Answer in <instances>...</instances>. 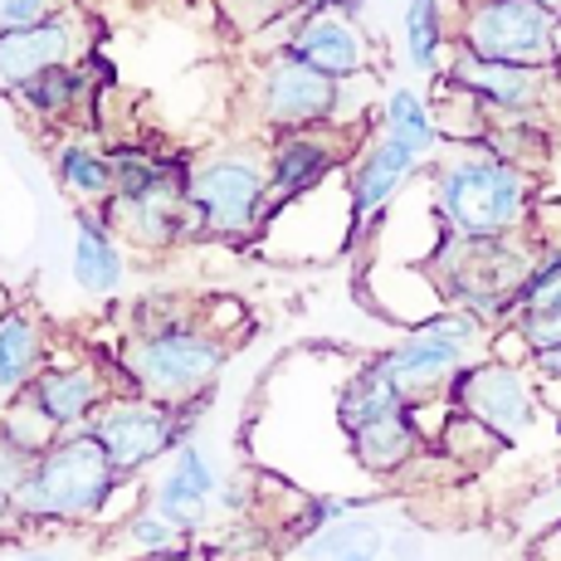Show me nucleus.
Here are the masks:
<instances>
[{
    "mask_svg": "<svg viewBox=\"0 0 561 561\" xmlns=\"http://www.w3.org/2000/svg\"><path fill=\"white\" fill-rule=\"evenodd\" d=\"M435 220L459 240H513L533 215V171L508 167L499 157H483L459 147L445 157L430 181Z\"/></svg>",
    "mask_w": 561,
    "mask_h": 561,
    "instance_id": "1",
    "label": "nucleus"
},
{
    "mask_svg": "<svg viewBox=\"0 0 561 561\" xmlns=\"http://www.w3.org/2000/svg\"><path fill=\"white\" fill-rule=\"evenodd\" d=\"M123 473L113 469L107 449L93 430H69L35 459L30 479L15 489L20 523H93L117 499Z\"/></svg>",
    "mask_w": 561,
    "mask_h": 561,
    "instance_id": "2",
    "label": "nucleus"
},
{
    "mask_svg": "<svg viewBox=\"0 0 561 561\" xmlns=\"http://www.w3.org/2000/svg\"><path fill=\"white\" fill-rule=\"evenodd\" d=\"M537 254L523 240H459L445 234L430 254V274L435 288L445 294V308H463L483 322V328H508L517 288L527 284Z\"/></svg>",
    "mask_w": 561,
    "mask_h": 561,
    "instance_id": "3",
    "label": "nucleus"
},
{
    "mask_svg": "<svg viewBox=\"0 0 561 561\" xmlns=\"http://www.w3.org/2000/svg\"><path fill=\"white\" fill-rule=\"evenodd\" d=\"M225 352L230 347L210 328L181 322L167 332H133V342L117 352V366L127 376V396L171 410H196V401H205L210 386L220 381Z\"/></svg>",
    "mask_w": 561,
    "mask_h": 561,
    "instance_id": "4",
    "label": "nucleus"
},
{
    "mask_svg": "<svg viewBox=\"0 0 561 561\" xmlns=\"http://www.w3.org/2000/svg\"><path fill=\"white\" fill-rule=\"evenodd\" d=\"M455 45L473 59L561 69V10L542 0H463Z\"/></svg>",
    "mask_w": 561,
    "mask_h": 561,
    "instance_id": "5",
    "label": "nucleus"
},
{
    "mask_svg": "<svg viewBox=\"0 0 561 561\" xmlns=\"http://www.w3.org/2000/svg\"><path fill=\"white\" fill-rule=\"evenodd\" d=\"M186 201L201 234L244 240L259 225H268V167L250 152L210 157L191 171Z\"/></svg>",
    "mask_w": 561,
    "mask_h": 561,
    "instance_id": "6",
    "label": "nucleus"
},
{
    "mask_svg": "<svg viewBox=\"0 0 561 561\" xmlns=\"http://www.w3.org/2000/svg\"><path fill=\"white\" fill-rule=\"evenodd\" d=\"M93 439L107 449L113 469L123 479L142 473L147 463H157L161 455H176L181 445H191V410H171L142 396H113L99 415H93Z\"/></svg>",
    "mask_w": 561,
    "mask_h": 561,
    "instance_id": "7",
    "label": "nucleus"
},
{
    "mask_svg": "<svg viewBox=\"0 0 561 561\" xmlns=\"http://www.w3.org/2000/svg\"><path fill=\"white\" fill-rule=\"evenodd\" d=\"M537 376H527V366L499 362V357H479L463 371H455V381L445 386V405L473 415L479 425H489L493 435H503L508 445H517L523 435H533L537 425Z\"/></svg>",
    "mask_w": 561,
    "mask_h": 561,
    "instance_id": "8",
    "label": "nucleus"
},
{
    "mask_svg": "<svg viewBox=\"0 0 561 561\" xmlns=\"http://www.w3.org/2000/svg\"><path fill=\"white\" fill-rule=\"evenodd\" d=\"M254 103L274 133H308V127H328L342 117V83L288 54H274V64L259 73Z\"/></svg>",
    "mask_w": 561,
    "mask_h": 561,
    "instance_id": "9",
    "label": "nucleus"
},
{
    "mask_svg": "<svg viewBox=\"0 0 561 561\" xmlns=\"http://www.w3.org/2000/svg\"><path fill=\"white\" fill-rule=\"evenodd\" d=\"M455 89H463L473 103L483 107L489 123L499 117H537L547 103H552V89H557V73L552 69H517V64H489V59H473L455 45L449 54L445 73Z\"/></svg>",
    "mask_w": 561,
    "mask_h": 561,
    "instance_id": "10",
    "label": "nucleus"
},
{
    "mask_svg": "<svg viewBox=\"0 0 561 561\" xmlns=\"http://www.w3.org/2000/svg\"><path fill=\"white\" fill-rule=\"evenodd\" d=\"M278 54L308 64V69L328 73V79L347 83L362 79L371 69V39L352 15H337V10H312V15L294 20L288 35L278 39Z\"/></svg>",
    "mask_w": 561,
    "mask_h": 561,
    "instance_id": "11",
    "label": "nucleus"
},
{
    "mask_svg": "<svg viewBox=\"0 0 561 561\" xmlns=\"http://www.w3.org/2000/svg\"><path fill=\"white\" fill-rule=\"evenodd\" d=\"M469 362H479V352L459 347L449 337H435L425 328H410L396 347H386L376 366L391 376V386L405 396L410 405H425V401H445V386L455 381V371H463Z\"/></svg>",
    "mask_w": 561,
    "mask_h": 561,
    "instance_id": "12",
    "label": "nucleus"
},
{
    "mask_svg": "<svg viewBox=\"0 0 561 561\" xmlns=\"http://www.w3.org/2000/svg\"><path fill=\"white\" fill-rule=\"evenodd\" d=\"M342 167V147L332 142L328 127H308V133H278L274 152H268V220L278 205L318 191L332 171Z\"/></svg>",
    "mask_w": 561,
    "mask_h": 561,
    "instance_id": "13",
    "label": "nucleus"
},
{
    "mask_svg": "<svg viewBox=\"0 0 561 561\" xmlns=\"http://www.w3.org/2000/svg\"><path fill=\"white\" fill-rule=\"evenodd\" d=\"M25 396L59 435H69V430H89L93 415L113 401V381L93 362H69V366H45Z\"/></svg>",
    "mask_w": 561,
    "mask_h": 561,
    "instance_id": "14",
    "label": "nucleus"
},
{
    "mask_svg": "<svg viewBox=\"0 0 561 561\" xmlns=\"http://www.w3.org/2000/svg\"><path fill=\"white\" fill-rule=\"evenodd\" d=\"M425 167L410 147H401L396 137H376L371 147L357 157V167H352L347 176V201H352V240L362 234V225L371 220V215H381L386 205L405 191V181L415 176V171Z\"/></svg>",
    "mask_w": 561,
    "mask_h": 561,
    "instance_id": "15",
    "label": "nucleus"
},
{
    "mask_svg": "<svg viewBox=\"0 0 561 561\" xmlns=\"http://www.w3.org/2000/svg\"><path fill=\"white\" fill-rule=\"evenodd\" d=\"M73 39L79 35H73V20L64 10L39 20V25L5 30L0 35V93H15L30 79H39V73L73 64Z\"/></svg>",
    "mask_w": 561,
    "mask_h": 561,
    "instance_id": "16",
    "label": "nucleus"
},
{
    "mask_svg": "<svg viewBox=\"0 0 561 561\" xmlns=\"http://www.w3.org/2000/svg\"><path fill=\"white\" fill-rule=\"evenodd\" d=\"M215 489H220V479H215L205 449L181 445L176 455H171V469L157 479L147 508H157L167 523H176L181 533H196L205 523V513H210V503H215Z\"/></svg>",
    "mask_w": 561,
    "mask_h": 561,
    "instance_id": "17",
    "label": "nucleus"
},
{
    "mask_svg": "<svg viewBox=\"0 0 561 561\" xmlns=\"http://www.w3.org/2000/svg\"><path fill=\"white\" fill-rule=\"evenodd\" d=\"M508 328L527 342V352H557L561 347V250H542L527 274V284L517 288L513 322Z\"/></svg>",
    "mask_w": 561,
    "mask_h": 561,
    "instance_id": "18",
    "label": "nucleus"
},
{
    "mask_svg": "<svg viewBox=\"0 0 561 561\" xmlns=\"http://www.w3.org/2000/svg\"><path fill=\"white\" fill-rule=\"evenodd\" d=\"M69 274L83 294L93 298H117L127 278V259L117 244L113 225L103 220V210H79L73 215V250H69Z\"/></svg>",
    "mask_w": 561,
    "mask_h": 561,
    "instance_id": "19",
    "label": "nucleus"
},
{
    "mask_svg": "<svg viewBox=\"0 0 561 561\" xmlns=\"http://www.w3.org/2000/svg\"><path fill=\"white\" fill-rule=\"evenodd\" d=\"M45 322L30 308H5L0 312V401H15L45 371Z\"/></svg>",
    "mask_w": 561,
    "mask_h": 561,
    "instance_id": "20",
    "label": "nucleus"
},
{
    "mask_svg": "<svg viewBox=\"0 0 561 561\" xmlns=\"http://www.w3.org/2000/svg\"><path fill=\"white\" fill-rule=\"evenodd\" d=\"M347 445H352V459H357L371 479H396V473H405L410 463L425 455L430 435L415 425V410H405V415L376 420V425L347 435Z\"/></svg>",
    "mask_w": 561,
    "mask_h": 561,
    "instance_id": "21",
    "label": "nucleus"
},
{
    "mask_svg": "<svg viewBox=\"0 0 561 561\" xmlns=\"http://www.w3.org/2000/svg\"><path fill=\"white\" fill-rule=\"evenodd\" d=\"M410 401L391 386V376L381 371L376 362H366L362 371H352V381L337 391V425L342 435H357V430L376 425V420L405 415Z\"/></svg>",
    "mask_w": 561,
    "mask_h": 561,
    "instance_id": "22",
    "label": "nucleus"
},
{
    "mask_svg": "<svg viewBox=\"0 0 561 561\" xmlns=\"http://www.w3.org/2000/svg\"><path fill=\"white\" fill-rule=\"evenodd\" d=\"M294 552L298 561H376L386 552V533L371 513H357V517H342V523L304 537Z\"/></svg>",
    "mask_w": 561,
    "mask_h": 561,
    "instance_id": "23",
    "label": "nucleus"
},
{
    "mask_svg": "<svg viewBox=\"0 0 561 561\" xmlns=\"http://www.w3.org/2000/svg\"><path fill=\"white\" fill-rule=\"evenodd\" d=\"M381 133L396 137L401 147H410L420 161L445 142V137H439V123H435V107L420 99L410 83H396V89L381 99Z\"/></svg>",
    "mask_w": 561,
    "mask_h": 561,
    "instance_id": "24",
    "label": "nucleus"
},
{
    "mask_svg": "<svg viewBox=\"0 0 561 561\" xmlns=\"http://www.w3.org/2000/svg\"><path fill=\"white\" fill-rule=\"evenodd\" d=\"M54 176H59V186L69 191L73 201H113L117 196V167L113 157H103L99 147L89 142H64L59 152H54Z\"/></svg>",
    "mask_w": 561,
    "mask_h": 561,
    "instance_id": "25",
    "label": "nucleus"
},
{
    "mask_svg": "<svg viewBox=\"0 0 561 561\" xmlns=\"http://www.w3.org/2000/svg\"><path fill=\"white\" fill-rule=\"evenodd\" d=\"M405 54L410 69L439 79L445 73V49H449V20H445V0H405Z\"/></svg>",
    "mask_w": 561,
    "mask_h": 561,
    "instance_id": "26",
    "label": "nucleus"
},
{
    "mask_svg": "<svg viewBox=\"0 0 561 561\" xmlns=\"http://www.w3.org/2000/svg\"><path fill=\"white\" fill-rule=\"evenodd\" d=\"M435 449L445 459L463 463V469H479V463H493L503 449H513V445L503 435H493L489 425H479L473 415L445 405V425H439V435H435Z\"/></svg>",
    "mask_w": 561,
    "mask_h": 561,
    "instance_id": "27",
    "label": "nucleus"
},
{
    "mask_svg": "<svg viewBox=\"0 0 561 561\" xmlns=\"http://www.w3.org/2000/svg\"><path fill=\"white\" fill-rule=\"evenodd\" d=\"M79 93H83V73L73 69V64H64V69H49V73H39V79H30L25 89H15L10 99H15L20 113L35 117V123H59L64 113H73Z\"/></svg>",
    "mask_w": 561,
    "mask_h": 561,
    "instance_id": "28",
    "label": "nucleus"
},
{
    "mask_svg": "<svg viewBox=\"0 0 561 561\" xmlns=\"http://www.w3.org/2000/svg\"><path fill=\"white\" fill-rule=\"evenodd\" d=\"M0 430H5L10 439H15L20 449H30V455H45V449L59 439V430L49 425L45 415L35 410V401L30 396H15V401H5V410H0Z\"/></svg>",
    "mask_w": 561,
    "mask_h": 561,
    "instance_id": "29",
    "label": "nucleus"
},
{
    "mask_svg": "<svg viewBox=\"0 0 561 561\" xmlns=\"http://www.w3.org/2000/svg\"><path fill=\"white\" fill-rule=\"evenodd\" d=\"M220 5L240 30H268L304 20V0H220Z\"/></svg>",
    "mask_w": 561,
    "mask_h": 561,
    "instance_id": "30",
    "label": "nucleus"
},
{
    "mask_svg": "<svg viewBox=\"0 0 561 561\" xmlns=\"http://www.w3.org/2000/svg\"><path fill=\"white\" fill-rule=\"evenodd\" d=\"M123 537L137 547V552H176V542H181V527L176 523H167L157 508H142V513H133L127 517V527H123Z\"/></svg>",
    "mask_w": 561,
    "mask_h": 561,
    "instance_id": "31",
    "label": "nucleus"
},
{
    "mask_svg": "<svg viewBox=\"0 0 561 561\" xmlns=\"http://www.w3.org/2000/svg\"><path fill=\"white\" fill-rule=\"evenodd\" d=\"M59 15V0H0V35L5 30H25L39 25V20Z\"/></svg>",
    "mask_w": 561,
    "mask_h": 561,
    "instance_id": "32",
    "label": "nucleus"
},
{
    "mask_svg": "<svg viewBox=\"0 0 561 561\" xmlns=\"http://www.w3.org/2000/svg\"><path fill=\"white\" fill-rule=\"evenodd\" d=\"M30 469H35V455H30V449H20L15 439L0 430V489L15 493L20 483L30 479Z\"/></svg>",
    "mask_w": 561,
    "mask_h": 561,
    "instance_id": "33",
    "label": "nucleus"
},
{
    "mask_svg": "<svg viewBox=\"0 0 561 561\" xmlns=\"http://www.w3.org/2000/svg\"><path fill=\"white\" fill-rule=\"evenodd\" d=\"M250 499H254L250 479H225L220 489H215V503H220L225 513H244V508H250Z\"/></svg>",
    "mask_w": 561,
    "mask_h": 561,
    "instance_id": "34",
    "label": "nucleus"
},
{
    "mask_svg": "<svg viewBox=\"0 0 561 561\" xmlns=\"http://www.w3.org/2000/svg\"><path fill=\"white\" fill-rule=\"evenodd\" d=\"M527 371H533L547 391H561V347L557 352H537V357L527 362Z\"/></svg>",
    "mask_w": 561,
    "mask_h": 561,
    "instance_id": "35",
    "label": "nucleus"
},
{
    "mask_svg": "<svg viewBox=\"0 0 561 561\" xmlns=\"http://www.w3.org/2000/svg\"><path fill=\"white\" fill-rule=\"evenodd\" d=\"M391 557L396 561H420V537H410V533H401V537H391Z\"/></svg>",
    "mask_w": 561,
    "mask_h": 561,
    "instance_id": "36",
    "label": "nucleus"
},
{
    "mask_svg": "<svg viewBox=\"0 0 561 561\" xmlns=\"http://www.w3.org/2000/svg\"><path fill=\"white\" fill-rule=\"evenodd\" d=\"M10 523H20V517H15V493L0 489V533H5Z\"/></svg>",
    "mask_w": 561,
    "mask_h": 561,
    "instance_id": "37",
    "label": "nucleus"
},
{
    "mask_svg": "<svg viewBox=\"0 0 561 561\" xmlns=\"http://www.w3.org/2000/svg\"><path fill=\"white\" fill-rule=\"evenodd\" d=\"M0 561H64L59 552H15V557H0Z\"/></svg>",
    "mask_w": 561,
    "mask_h": 561,
    "instance_id": "38",
    "label": "nucleus"
}]
</instances>
